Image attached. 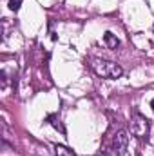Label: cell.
<instances>
[{"label": "cell", "instance_id": "6da1fadb", "mask_svg": "<svg viewBox=\"0 0 154 156\" xmlns=\"http://www.w3.org/2000/svg\"><path fill=\"white\" fill-rule=\"evenodd\" d=\"M89 66L102 78H120L123 75V69L116 62L105 60V58H89Z\"/></svg>", "mask_w": 154, "mask_h": 156}, {"label": "cell", "instance_id": "7a4b0ae2", "mask_svg": "<svg viewBox=\"0 0 154 156\" xmlns=\"http://www.w3.org/2000/svg\"><path fill=\"white\" fill-rule=\"evenodd\" d=\"M129 129H131L132 136H136V138L143 140V138H147V136H149L151 123H149V120L143 116V115L134 113V115H132V118H131V122H129Z\"/></svg>", "mask_w": 154, "mask_h": 156}, {"label": "cell", "instance_id": "3957f363", "mask_svg": "<svg viewBox=\"0 0 154 156\" xmlns=\"http://www.w3.org/2000/svg\"><path fill=\"white\" fill-rule=\"evenodd\" d=\"M127 145H129V134H127V131H118L114 134V138H113V145H111L113 153L116 156H123L127 153Z\"/></svg>", "mask_w": 154, "mask_h": 156}, {"label": "cell", "instance_id": "277c9868", "mask_svg": "<svg viewBox=\"0 0 154 156\" xmlns=\"http://www.w3.org/2000/svg\"><path fill=\"white\" fill-rule=\"evenodd\" d=\"M103 42H105V45H107L109 49H116V47L120 45V40L116 38V35H113L111 31H107V33L103 35Z\"/></svg>", "mask_w": 154, "mask_h": 156}, {"label": "cell", "instance_id": "5b68a950", "mask_svg": "<svg viewBox=\"0 0 154 156\" xmlns=\"http://www.w3.org/2000/svg\"><path fill=\"white\" fill-rule=\"evenodd\" d=\"M54 154L56 156H76L75 154V151H71L69 147H65V145H54Z\"/></svg>", "mask_w": 154, "mask_h": 156}, {"label": "cell", "instance_id": "8992f818", "mask_svg": "<svg viewBox=\"0 0 154 156\" xmlns=\"http://www.w3.org/2000/svg\"><path fill=\"white\" fill-rule=\"evenodd\" d=\"M47 120H49V122H51V125H53L54 129H58L60 133H64V131H65V129H64V125L60 123V120H58V118L54 116V115H51V116L47 118Z\"/></svg>", "mask_w": 154, "mask_h": 156}, {"label": "cell", "instance_id": "52a82bcc", "mask_svg": "<svg viewBox=\"0 0 154 156\" xmlns=\"http://www.w3.org/2000/svg\"><path fill=\"white\" fill-rule=\"evenodd\" d=\"M20 4H22V0H9V9L11 11H18Z\"/></svg>", "mask_w": 154, "mask_h": 156}, {"label": "cell", "instance_id": "ba28073f", "mask_svg": "<svg viewBox=\"0 0 154 156\" xmlns=\"http://www.w3.org/2000/svg\"><path fill=\"white\" fill-rule=\"evenodd\" d=\"M100 156H116V154L113 153V149H111V151H103V153H102Z\"/></svg>", "mask_w": 154, "mask_h": 156}, {"label": "cell", "instance_id": "9c48e42d", "mask_svg": "<svg viewBox=\"0 0 154 156\" xmlns=\"http://www.w3.org/2000/svg\"><path fill=\"white\" fill-rule=\"evenodd\" d=\"M151 107H152V109H154V98H152V100H151Z\"/></svg>", "mask_w": 154, "mask_h": 156}]
</instances>
